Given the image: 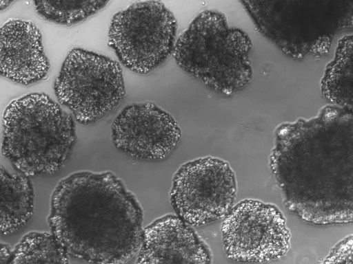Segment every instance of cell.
<instances>
[{"instance_id":"cell-1","label":"cell","mask_w":353,"mask_h":264,"mask_svg":"<svg viewBox=\"0 0 353 264\" xmlns=\"http://www.w3.org/2000/svg\"><path fill=\"white\" fill-rule=\"evenodd\" d=\"M274 135L269 164L288 210L310 224L353 223V111L326 105Z\"/></svg>"},{"instance_id":"cell-2","label":"cell","mask_w":353,"mask_h":264,"mask_svg":"<svg viewBox=\"0 0 353 264\" xmlns=\"http://www.w3.org/2000/svg\"><path fill=\"white\" fill-rule=\"evenodd\" d=\"M143 210L134 195L110 171H78L52 191L51 233L68 255L92 264H123L139 252Z\"/></svg>"},{"instance_id":"cell-3","label":"cell","mask_w":353,"mask_h":264,"mask_svg":"<svg viewBox=\"0 0 353 264\" xmlns=\"http://www.w3.org/2000/svg\"><path fill=\"white\" fill-rule=\"evenodd\" d=\"M2 127L3 155L28 177L59 172L77 142L73 116L45 93L12 100L4 110Z\"/></svg>"},{"instance_id":"cell-4","label":"cell","mask_w":353,"mask_h":264,"mask_svg":"<svg viewBox=\"0 0 353 264\" xmlns=\"http://www.w3.org/2000/svg\"><path fill=\"white\" fill-rule=\"evenodd\" d=\"M252 48L245 31L230 25L222 12L205 9L177 38L172 56L184 73L214 92L230 96L252 80Z\"/></svg>"},{"instance_id":"cell-5","label":"cell","mask_w":353,"mask_h":264,"mask_svg":"<svg viewBox=\"0 0 353 264\" xmlns=\"http://www.w3.org/2000/svg\"><path fill=\"white\" fill-rule=\"evenodd\" d=\"M256 30L285 55L321 56L334 36L353 30V1H239Z\"/></svg>"},{"instance_id":"cell-6","label":"cell","mask_w":353,"mask_h":264,"mask_svg":"<svg viewBox=\"0 0 353 264\" xmlns=\"http://www.w3.org/2000/svg\"><path fill=\"white\" fill-rule=\"evenodd\" d=\"M54 91L58 102L72 112L75 121L92 124L123 100V70L117 61L107 56L74 47L63 62Z\"/></svg>"},{"instance_id":"cell-7","label":"cell","mask_w":353,"mask_h":264,"mask_svg":"<svg viewBox=\"0 0 353 264\" xmlns=\"http://www.w3.org/2000/svg\"><path fill=\"white\" fill-rule=\"evenodd\" d=\"M108 36L110 47L124 67L147 74L173 54L177 21L161 1H137L114 14Z\"/></svg>"},{"instance_id":"cell-8","label":"cell","mask_w":353,"mask_h":264,"mask_svg":"<svg viewBox=\"0 0 353 264\" xmlns=\"http://www.w3.org/2000/svg\"><path fill=\"white\" fill-rule=\"evenodd\" d=\"M236 190V175L228 162L200 157L177 170L170 201L179 218L192 227L200 226L223 219L234 206Z\"/></svg>"},{"instance_id":"cell-9","label":"cell","mask_w":353,"mask_h":264,"mask_svg":"<svg viewBox=\"0 0 353 264\" xmlns=\"http://www.w3.org/2000/svg\"><path fill=\"white\" fill-rule=\"evenodd\" d=\"M228 257L240 263H259L281 258L290 248L286 219L276 206L245 199L236 204L221 223Z\"/></svg>"},{"instance_id":"cell-10","label":"cell","mask_w":353,"mask_h":264,"mask_svg":"<svg viewBox=\"0 0 353 264\" xmlns=\"http://www.w3.org/2000/svg\"><path fill=\"white\" fill-rule=\"evenodd\" d=\"M112 141L128 156L162 160L177 146L181 129L173 116L153 102L125 107L112 123Z\"/></svg>"},{"instance_id":"cell-11","label":"cell","mask_w":353,"mask_h":264,"mask_svg":"<svg viewBox=\"0 0 353 264\" xmlns=\"http://www.w3.org/2000/svg\"><path fill=\"white\" fill-rule=\"evenodd\" d=\"M208 245L177 215L166 214L143 230L136 264H211Z\"/></svg>"},{"instance_id":"cell-12","label":"cell","mask_w":353,"mask_h":264,"mask_svg":"<svg viewBox=\"0 0 353 264\" xmlns=\"http://www.w3.org/2000/svg\"><path fill=\"white\" fill-rule=\"evenodd\" d=\"M1 74L23 85L39 82L47 76L50 65L42 36L30 21L10 19L1 28Z\"/></svg>"},{"instance_id":"cell-13","label":"cell","mask_w":353,"mask_h":264,"mask_svg":"<svg viewBox=\"0 0 353 264\" xmlns=\"http://www.w3.org/2000/svg\"><path fill=\"white\" fill-rule=\"evenodd\" d=\"M1 233L8 235L23 227L34 210V188L28 176L1 166Z\"/></svg>"},{"instance_id":"cell-14","label":"cell","mask_w":353,"mask_h":264,"mask_svg":"<svg viewBox=\"0 0 353 264\" xmlns=\"http://www.w3.org/2000/svg\"><path fill=\"white\" fill-rule=\"evenodd\" d=\"M321 91L332 105L353 111V34L339 40L321 80Z\"/></svg>"},{"instance_id":"cell-15","label":"cell","mask_w":353,"mask_h":264,"mask_svg":"<svg viewBox=\"0 0 353 264\" xmlns=\"http://www.w3.org/2000/svg\"><path fill=\"white\" fill-rule=\"evenodd\" d=\"M68 256L52 233L31 232L12 250L8 264H70Z\"/></svg>"},{"instance_id":"cell-16","label":"cell","mask_w":353,"mask_h":264,"mask_svg":"<svg viewBox=\"0 0 353 264\" xmlns=\"http://www.w3.org/2000/svg\"><path fill=\"white\" fill-rule=\"evenodd\" d=\"M108 1H34L35 12L45 20L58 25L81 23L103 9Z\"/></svg>"},{"instance_id":"cell-17","label":"cell","mask_w":353,"mask_h":264,"mask_svg":"<svg viewBox=\"0 0 353 264\" xmlns=\"http://www.w3.org/2000/svg\"><path fill=\"white\" fill-rule=\"evenodd\" d=\"M321 264H353V234L338 242Z\"/></svg>"},{"instance_id":"cell-18","label":"cell","mask_w":353,"mask_h":264,"mask_svg":"<svg viewBox=\"0 0 353 264\" xmlns=\"http://www.w3.org/2000/svg\"><path fill=\"white\" fill-rule=\"evenodd\" d=\"M1 264H8L12 250L6 243L1 244Z\"/></svg>"},{"instance_id":"cell-19","label":"cell","mask_w":353,"mask_h":264,"mask_svg":"<svg viewBox=\"0 0 353 264\" xmlns=\"http://www.w3.org/2000/svg\"><path fill=\"white\" fill-rule=\"evenodd\" d=\"M12 3H14L13 1L0 0V10H1V11H3V10L6 9L8 7L11 6Z\"/></svg>"}]
</instances>
